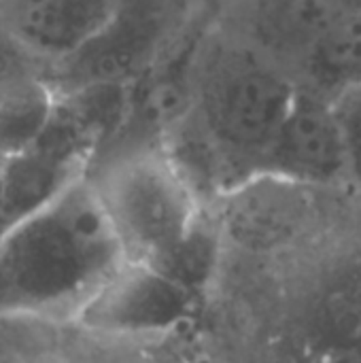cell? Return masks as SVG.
<instances>
[{
    "mask_svg": "<svg viewBox=\"0 0 361 363\" xmlns=\"http://www.w3.org/2000/svg\"><path fill=\"white\" fill-rule=\"evenodd\" d=\"M185 81L187 111L164 147L209 204L266 170L298 81L213 17L189 49Z\"/></svg>",
    "mask_w": 361,
    "mask_h": 363,
    "instance_id": "6da1fadb",
    "label": "cell"
},
{
    "mask_svg": "<svg viewBox=\"0 0 361 363\" xmlns=\"http://www.w3.org/2000/svg\"><path fill=\"white\" fill-rule=\"evenodd\" d=\"M123 253L85 177L0 230V319L68 323Z\"/></svg>",
    "mask_w": 361,
    "mask_h": 363,
    "instance_id": "7a4b0ae2",
    "label": "cell"
},
{
    "mask_svg": "<svg viewBox=\"0 0 361 363\" xmlns=\"http://www.w3.org/2000/svg\"><path fill=\"white\" fill-rule=\"evenodd\" d=\"M126 262L162 270L206 217V206L164 145L96 155L85 172Z\"/></svg>",
    "mask_w": 361,
    "mask_h": 363,
    "instance_id": "3957f363",
    "label": "cell"
},
{
    "mask_svg": "<svg viewBox=\"0 0 361 363\" xmlns=\"http://www.w3.org/2000/svg\"><path fill=\"white\" fill-rule=\"evenodd\" d=\"M211 17L206 0H119L102 30L45 79L55 94L130 85L189 45Z\"/></svg>",
    "mask_w": 361,
    "mask_h": 363,
    "instance_id": "277c9868",
    "label": "cell"
},
{
    "mask_svg": "<svg viewBox=\"0 0 361 363\" xmlns=\"http://www.w3.org/2000/svg\"><path fill=\"white\" fill-rule=\"evenodd\" d=\"M198 298L153 266L123 262L68 323L102 334H177L189 330Z\"/></svg>",
    "mask_w": 361,
    "mask_h": 363,
    "instance_id": "5b68a950",
    "label": "cell"
},
{
    "mask_svg": "<svg viewBox=\"0 0 361 363\" xmlns=\"http://www.w3.org/2000/svg\"><path fill=\"white\" fill-rule=\"evenodd\" d=\"M345 17L330 0H219L217 26L300 81L317 47Z\"/></svg>",
    "mask_w": 361,
    "mask_h": 363,
    "instance_id": "8992f818",
    "label": "cell"
},
{
    "mask_svg": "<svg viewBox=\"0 0 361 363\" xmlns=\"http://www.w3.org/2000/svg\"><path fill=\"white\" fill-rule=\"evenodd\" d=\"M262 174H277L311 187L349 189L345 136L328 96L298 85Z\"/></svg>",
    "mask_w": 361,
    "mask_h": 363,
    "instance_id": "52a82bcc",
    "label": "cell"
},
{
    "mask_svg": "<svg viewBox=\"0 0 361 363\" xmlns=\"http://www.w3.org/2000/svg\"><path fill=\"white\" fill-rule=\"evenodd\" d=\"M119 0H0V32L49 66L74 55L113 15Z\"/></svg>",
    "mask_w": 361,
    "mask_h": 363,
    "instance_id": "ba28073f",
    "label": "cell"
},
{
    "mask_svg": "<svg viewBox=\"0 0 361 363\" xmlns=\"http://www.w3.org/2000/svg\"><path fill=\"white\" fill-rule=\"evenodd\" d=\"M66 363H202L185 332L177 334H102L72 323H57Z\"/></svg>",
    "mask_w": 361,
    "mask_h": 363,
    "instance_id": "9c48e42d",
    "label": "cell"
},
{
    "mask_svg": "<svg viewBox=\"0 0 361 363\" xmlns=\"http://www.w3.org/2000/svg\"><path fill=\"white\" fill-rule=\"evenodd\" d=\"M57 94L38 70L0 77V157L30 147L47 125Z\"/></svg>",
    "mask_w": 361,
    "mask_h": 363,
    "instance_id": "30bf717a",
    "label": "cell"
},
{
    "mask_svg": "<svg viewBox=\"0 0 361 363\" xmlns=\"http://www.w3.org/2000/svg\"><path fill=\"white\" fill-rule=\"evenodd\" d=\"M0 363H66L57 323L26 317L0 319Z\"/></svg>",
    "mask_w": 361,
    "mask_h": 363,
    "instance_id": "8fae6325",
    "label": "cell"
},
{
    "mask_svg": "<svg viewBox=\"0 0 361 363\" xmlns=\"http://www.w3.org/2000/svg\"><path fill=\"white\" fill-rule=\"evenodd\" d=\"M321 340L361 345V277L334 287L321 302Z\"/></svg>",
    "mask_w": 361,
    "mask_h": 363,
    "instance_id": "7c38bea8",
    "label": "cell"
},
{
    "mask_svg": "<svg viewBox=\"0 0 361 363\" xmlns=\"http://www.w3.org/2000/svg\"><path fill=\"white\" fill-rule=\"evenodd\" d=\"M347 151V187L361 196V83L332 98Z\"/></svg>",
    "mask_w": 361,
    "mask_h": 363,
    "instance_id": "4fadbf2b",
    "label": "cell"
},
{
    "mask_svg": "<svg viewBox=\"0 0 361 363\" xmlns=\"http://www.w3.org/2000/svg\"><path fill=\"white\" fill-rule=\"evenodd\" d=\"M306 363H361V345L319 340L317 347L311 349Z\"/></svg>",
    "mask_w": 361,
    "mask_h": 363,
    "instance_id": "5bb4252c",
    "label": "cell"
},
{
    "mask_svg": "<svg viewBox=\"0 0 361 363\" xmlns=\"http://www.w3.org/2000/svg\"><path fill=\"white\" fill-rule=\"evenodd\" d=\"M340 15H357L361 13V0H330Z\"/></svg>",
    "mask_w": 361,
    "mask_h": 363,
    "instance_id": "9a60e30c",
    "label": "cell"
},
{
    "mask_svg": "<svg viewBox=\"0 0 361 363\" xmlns=\"http://www.w3.org/2000/svg\"><path fill=\"white\" fill-rule=\"evenodd\" d=\"M206 2H209V4H211V9H213V6H215V4H217L219 0H206Z\"/></svg>",
    "mask_w": 361,
    "mask_h": 363,
    "instance_id": "2e32d148",
    "label": "cell"
},
{
    "mask_svg": "<svg viewBox=\"0 0 361 363\" xmlns=\"http://www.w3.org/2000/svg\"><path fill=\"white\" fill-rule=\"evenodd\" d=\"M2 160H4V157H0V174H2Z\"/></svg>",
    "mask_w": 361,
    "mask_h": 363,
    "instance_id": "e0dca14e",
    "label": "cell"
}]
</instances>
